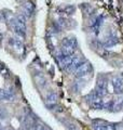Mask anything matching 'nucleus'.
Wrapping results in <instances>:
<instances>
[{
  "label": "nucleus",
  "instance_id": "1",
  "mask_svg": "<svg viewBox=\"0 0 123 130\" xmlns=\"http://www.w3.org/2000/svg\"><path fill=\"white\" fill-rule=\"evenodd\" d=\"M92 71H93L92 65L89 62H81L79 64V66L76 68L75 74H76V76L78 77V78H84L85 76H89L90 74H91Z\"/></svg>",
  "mask_w": 123,
  "mask_h": 130
},
{
  "label": "nucleus",
  "instance_id": "2",
  "mask_svg": "<svg viewBox=\"0 0 123 130\" xmlns=\"http://www.w3.org/2000/svg\"><path fill=\"white\" fill-rule=\"evenodd\" d=\"M107 87H108V79L104 76H99L97 81V86L95 89V92L99 96H104L107 94Z\"/></svg>",
  "mask_w": 123,
  "mask_h": 130
},
{
  "label": "nucleus",
  "instance_id": "3",
  "mask_svg": "<svg viewBox=\"0 0 123 130\" xmlns=\"http://www.w3.org/2000/svg\"><path fill=\"white\" fill-rule=\"evenodd\" d=\"M92 128L94 130H117V127L114 124L108 123L105 120H94L92 124Z\"/></svg>",
  "mask_w": 123,
  "mask_h": 130
},
{
  "label": "nucleus",
  "instance_id": "4",
  "mask_svg": "<svg viewBox=\"0 0 123 130\" xmlns=\"http://www.w3.org/2000/svg\"><path fill=\"white\" fill-rule=\"evenodd\" d=\"M111 85L114 92L122 93L123 92V76H114L111 79Z\"/></svg>",
  "mask_w": 123,
  "mask_h": 130
},
{
  "label": "nucleus",
  "instance_id": "5",
  "mask_svg": "<svg viewBox=\"0 0 123 130\" xmlns=\"http://www.w3.org/2000/svg\"><path fill=\"white\" fill-rule=\"evenodd\" d=\"M119 43V38L114 34H109L106 36V38L102 42V46L105 48H112L114 46H117Z\"/></svg>",
  "mask_w": 123,
  "mask_h": 130
},
{
  "label": "nucleus",
  "instance_id": "6",
  "mask_svg": "<svg viewBox=\"0 0 123 130\" xmlns=\"http://www.w3.org/2000/svg\"><path fill=\"white\" fill-rule=\"evenodd\" d=\"M102 21H104V16H101V15L95 16V18L92 20V22H91V28H92V30L95 32L96 35L99 32V29H100V27L102 25Z\"/></svg>",
  "mask_w": 123,
  "mask_h": 130
},
{
  "label": "nucleus",
  "instance_id": "7",
  "mask_svg": "<svg viewBox=\"0 0 123 130\" xmlns=\"http://www.w3.org/2000/svg\"><path fill=\"white\" fill-rule=\"evenodd\" d=\"M24 8H25V12L27 13V15H31L32 13H34V11H35V6H34V3L29 2V1H27V2L25 3Z\"/></svg>",
  "mask_w": 123,
  "mask_h": 130
},
{
  "label": "nucleus",
  "instance_id": "8",
  "mask_svg": "<svg viewBox=\"0 0 123 130\" xmlns=\"http://www.w3.org/2000/svg\"><path fill=\"white\" fill-rule=\"evenodd\" d=\"M63 12L65 14H67V15H70V14H72L73 12H75V7H73V6H66V7H64L63 8Z\"/></svg>",
  "mask_w": 123,
  "mask_h": 130
},
{
  "label": "nucleus",
  "instance_id": "9",
  "mask_svg": "<svg viewBox=\"0 0 123 130\" xmlns=\"http://www.w3.org/2000/svg\"><path fill=\"white\" fill-rule=\"evenodd\" d=\"M119 107H120V108H123V102H121V104L119 105Z\"/></svg>",
  "mask_w": 123,
  "mask_h": 130
}]
</instances>
